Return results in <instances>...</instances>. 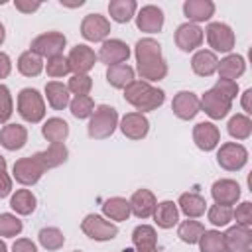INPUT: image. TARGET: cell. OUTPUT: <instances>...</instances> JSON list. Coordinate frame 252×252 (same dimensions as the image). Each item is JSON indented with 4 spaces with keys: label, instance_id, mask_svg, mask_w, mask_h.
<instances>
[{
    "label": "cell",
    "instance_id": "55",
    "mask_svg": "<svg viewBox=\"0 0 252 252\" xmlns=\"http://www.w3.org/2000/svg\"><path fill=\"white\" fill-rule=\"evenodd\" d=\"M2 41H4V26L0 24V43H2Z\"/></svg>",
    "mask_w": 252,
    "mask_h": 252
},
{
    "label": "cell",
    "instance_id": "12",
    "mask_svg": "<svg viewBox=\"0 0 252 252\" xmlns=\"http://www.w3.org/2000/svg\"><path fill=\"white\" fill-rule=\"evenodd\" d=\"M128 55H130V49L120 39H108V41H104L102 47H100V51H98V59L102 63L110 65V67L124 63L128 59Z\"/></svg>",
    "mask_w": 252,
    "mask_h": 252
},
{
    "label": "cell",
    "instance_id": "27",
    "mask_svg": "<svg viewBox=\"0 0 252 252\" xmlns=\"http://www.w3.org/2000/svg\"><path fill=\"white\" fill-rule=\"evenodd\" d=\"M45 94H47V102L55 110H61L69 104V89L57 81H51L45 85Z\"/></svg>",
    "mask_w": 252,
    "mask_h": 252
},
{
    "label": "cell",
    "instance_id": "21",
    "mask_svg": "<svg viewBox=\"0 0 252 252\" xmlns=\"http://www.w3.org/2000/svg\"><path fill=\"white\" fill-rule=\"evenodd\" d=\"M148 128H150V124H148L146 116H142L140 112H130L122 118V132H124V136H128L132 140L144 138L148 134Z\"/></svg>",
    "mask_w": 252,
    "mask_h": 252
},
{
    "label": "cell",
    "instance_id": "35",
    "mask_svg": "<svg viewBox=\"0 0 252 252\" xmlns=\"http://www.w3.org/2000/svg\"><path fill=\"white\" fill-rule=\"evenodd\" d=\"M132 240H134V244L138 246V250H140V252L156 250V232H154V228H152V226H146V224L138 226V228L134 230Z\"/></svg>",
    "mask_w": 252,
    "mask_h": 252
},
{
    "label": "cell",
    "instance_id": "39",
    "mask_svg": "<svg viewBox=\"0 0 252 252\" xmlns=\"http://www.w3.org/2000/svg\"><path fill=\"white\" fill-rule=\"evenodd\" d=\"M199 242H201V252H226L224 238L217 230H205Z\"/></svg>",
    "mask_w": 252,
    "mask_h": 252
},
{
    "label": "cell",
    "instance_id": "18",
    "mask_svg": "<svg viewBox=\"0 0 252 252\" xmlns=\"http://www.w3.org/2000/svg\"><path fill=\"white\" fill-rule=\"evenodd\" d=\"M240 197V187L232 179H220L213 185V199L217 205H234Z\"/></svg>",
    "mask_w": 252,
    "mask_h": 252
},
{
    "label": "cell",
    "instance_id": "43",
    "mask_svg": "<svg viewBox=\"0 0 252 252\" xmlns=\"http://www.w3.org/2000/svg\"><path fill=\"white\" fill-rule=\"evenodd\" d=\"M22 232V220H18L16 217L4 213L0 215V234L2 236H16Z\"/></svg>",
    "mask_w": 252,
    "mask_h": 252
},
{
    "label": "cell",
    "instance_id": "29",
    "mask_svg": "<svg viewBox=\"0 0 252 252\" xmlns=\"http://www.w3.org/2000/svg\"><path fill=\"white\" fill-rule=\"evenodd\" d=\"M35 159L41 163L43 169L45 167H55V165H59V163H63L67 159V150H65L63 144H51L49 150L35 154Z\"/></svg>",
    "mask_w": 252,
    "mask_h": 252
},
{
    "label": "cell",
    "instance_id": "54",
    "mask_svg": "<svg viewBox=\"0 0 252 252\" xmlns=\"http://www.w3.org/2000/svg\"><path fill=\"white\" fill-rule=\"evenodd\" d=\"M4 167H6V161H4V158L0 156V171H4Z\"/></svg>",
    "mask_w": 252,
    "mask_h": 252
},
{
    "label": "cell",
    "instance_id": "11",
    "mask_svg": "<svg viewBox=\"0 0 252 252\" xmlns=\"http://www.w3.org/2000/svg\"><path fill=\"white\" fill-rule=\"evenodd\" d=\"M175 43L181 51H193L203 43V30L197 24H181L175 32Z\"/></svg>",
    "mask_w": 252,
    "mask_h": 252
},
{
    "label": "cell",
    "instance_id": "49",
    "mask_svg": "<svg viewBox=\"0 0 252 252\" xmlns=\"http://www.w3.org/2000/svg\"><path fill=\"white\" fill-rule=\"evenodd\" d=\"M12 250H14V252H37V250H35V244H33L32 240H28V238L16 240Z\"/></svg>",
    "mask_w": 252,
    "mask_h": 252
},
{
    "label": "cell",
    "instance_id": "47",
    "mask_svg": "<svg viewBox=\"0 0 252 252\" xmlns=\"http://www.w3.org/2000/svg\"><path fill=\"white\" fill-rule=\"evenodd\" d=\"M12 114V98L4 85H0V122H6Z\"/></svg>",
    "mask_w": 252,
    "mask_h": 252
},
{
    "label": "cell",
    "instance_id": "13",
    "mask_svg": "<svg viewBox=\"0 0 252 252\" xmlns=\"http://www.w3.org/2000/svg\"><path fill=\"white\" fill-rule=\"evenodd\" d=\"M230 102H232V100H228L226 96H222V94H220L219 91H215V89L207 91L205 96H203V100H201L203 110H205L211 118H224V116L228 114V110H230Z\"/></svg>",
    "mask_w": 252,
    "mask_h": 252
},
{
    "label": "cell",
    "instance_id": "53",
    "mask_svg": "<svg viewBox=\"0 0 252 252\" xmlns=\"http://www.w3.org/2000/svg\"><path fill=\"white\" fill-rule=\"evenodd\" d=\"M250 96H252V91L248 89V91L242 94V106H244L246 112H252V108H250Z\"/></svg>",
    "mask_w": 252,
    "mask_h": 252
},
{
    "label": "cell",
    "instance_id": "40",
    "mask_svg": "<svg viewBox=\"0 0 252 252\" xmlns=\"http://www.w3.org/2000/svg\"><path fill=\"white\" fill-rule=\"evenodd\" d=\"M39 242L47 250H59L65 242V236L57 228H41L39 230Z\"/></svg>",
    "mask_w": 252,
    "mask_h": 252
},
{
    "label": "cell",
    "instance_id": "20",
    "mask_svg": "<svg viewBox=\"0 0 252 252\" xmlns=\"http://www.w3.org/2000/svg\"><path fill=\"white\" fill-rule=\"evenodd\" d=\"M130 209L138 219H148L156 211V199L148 189H140L130 199Z\"/></svg>",
    "mask_w": 252,
    "mask_h": 252
},
{
    "label": "cell",
    "instance_id": "56",
    "mask_svg": "<svg viewBox=\"0 0 252 252\" xmlns=\"http://www.w3.org/2000/svg\"><path fill=\"white\" fill-rule=\"evenodd\" d=\"M0 252H6V244L0 240Z\"/></svg>",
    "mask_w": 252,
    "mask_h": 252
},
{
    "label": "cell",
    "instance_id": "14",
    "mask_svg": "<svg viewBox=\"0 0 252 252\" xmlns=\"http://www.w3.org/2000/svg\"><path fill=\"white\" fill-rule=\"evenodd\" d=\"M41 173H43V167L35 159V156L33 158H24V159L16 161V165H14V177L24 185L35 183L41 177Z\"/></svg>",
    "mask_w": 252,
    "mask_h": 252
},
{
    "label": "cell",
    "instance_id": "36",
    "mask_svg": "<svg viewBox=\"0 0 252 252\" xmlns=\"http://www.w3.org/2000/svg\"><path fill=\"white\" fill-rule=\"evenodd\" d=\"M252 132V122L246 114H236L228 122V134L236 140H246Z\"/></svg>",
    "mask_w": 252,
    "mask_h": 252
},
{
    "label": "cell",
    "instance_id": "5",
    "mask_svg": "<svg viewBox=\"0 0 252 252\" xmlns=\"http://www.w3.org/2000/svg\"><path fill=\"white\" fill-rule=\"evenodd\" d=\"M217 161L220 167H224L228 171H236V169L244 167V163L248 161V152L244 146L228 142V144L220 146V150L217 154Z\"/></svg>",
    "mask_w": 252,
    "mask_h": 252
},
{
    "label": "cell",
    "instance_id": "58",
    "mask_svg": "<svg viewBox=\"0 0 252 252\" xmlns=\"http://www.w3.org/2000/svg\"><path fill=\"white\" fill-rule=\"evenodd\" d=\"M75 252H79V250H75Z\"/></svg>",
    "mask_w": 252,
    "mask_h": 252
},
{
    "label": "cell",
    "instance_id": "31",
    "mask_svg": "<svg viewBox=\"0 0 252 252\" xmlns=\"http://www.w3.org/2000/svg\"><path fill=\"white\" fill-rule=\"evenodd\" d=\"M154 217H156L158 226H161V228H171V226L177 222V207H175L171 201H163V203L156 205Z\"/></svg>",
    "mask_w": 252,
    "mask_h": 252
},
{
    "label": "cell",
    "instance_id": "3",
    "mask_svg": "<svg viewBox=\"0 0 252 252\" xmlns=\"http://www.w3.org/2000/svg\"><path fill=\"white\" fill-rule=\"evenodd\" d=\"M116 110L112 106H98L94 116L91 118L89 122V136L91 138H108L112 132H114V126H116Z\"/></svg>",
    "mask_w": 252,
    "mask_h": 252
},
{
    "label": "cell",
    "instance_id": "33",
    "mask_svg": "<svg viewBox=\"0 0 252 252\" xmlns=\"http://www.w3.org/2000/svg\"><path fill=\"white\" fill-rule=\"evenodd\" d=\"M67 134H69V126H67V122L61 120V118H51V120H47L45 126H43V136H45L51 144H61V142L67 138Z\"/></svg>",
    "mask_w": 252,
    "mask_h": 252
},
{
    "label": "cell",
    "instance_id": "9",
    "mask_svg": "<svg viewBox=\"0 0 252 252\" xmlns=\"http://www.w3.org/2000/svg\"><path fill=\"white\" fill-rule=\"evenodd\" d=\"M108 32H110V24L100 14H89L81 24V33L89 41H100L108 35Z\"/></svg>",
    "mask_w": 252,
    "mask_h": 252
},
{
    "label": "cell",
    "instance_id": "25",
    "mask_svg": "<svg viewBox=\"0 0 252 252\" xmlns=\"http://www.w3.org/2000/svg\"><path fill=\"white\" fill-rule=\"evenodd\" d=\"M106 81L116 87V89H126L132 81H134V71L132 67H128L126 63H120V65H112L108 67L106 71Z\"/></svg>",
    "mask_w": 252,
    "mask_h": 252
},
{
    "label": "cell",
    "instance_id": "16",
    "mask_svg": "<svg viewBox=\"0 0 252 252\" xmlns=\"http://www.w3.org/2000/svg\"><path fill=\"white\" fill-rule=\"evenodd\" d=\"M136 24L142 32H148V33H156L161 30L163 26V12L158 8V6H144L138 16H136Z\"/></svg>",
    "mask_w": 252,
    "mask_h": 252
},
{
    "label": "cell",
    "instance_id": "19",
    "mask_svg": "<svg viewBox=\"0 0 252 252\" xmlns=\"http://www.w3.org/2000/svg\"><path fill=\"white\" fill-rule=\"evenodd\" d=\"M193 140H195L197 148L209 152L219 144V128L211 122H199L193 130Z\"/></svg>",
    "mask_w": 252,
    "mask_h": 252
},
{
    "label": "cell",
    "instance_id": "4",
    "mask_svg": "<svg viewBox=\"0 0 252 252\" xmlns=\"http://www.w3.org/2000/svg\"><path fill=\"white\" fill-rule=\"evenodd\" d=\"M18 108H20V114L28 122H39L43 118V112H45L43 100H41V96H39V93L35 89H24L20 93Z\"/></svg>",
    "mask_w": 252,
    "mask_h": 252
},
{
    "label": "cell",
    "instance_id": "17",
    "mask_svg": "<svg viewBox=\"0 0 252 252\" xmlns=\"http://www.w3.org/2000/svg\"><path fill=\"white\" fill-rule=\"evenodd\" d=\"M199 106H201L199 98H197L193 93H187V91L177 93L175 98H173V102H171L173 112H175L179 118H183V120L193 118V116L199 112Z\"/></svg>",
    "mask_w": 252,
    "mask_h": 252
},
{
    "label": "cell",
    "instance_id": "1",
    "mask_svg": "<svg viewBox=\"0 0 252 252\" xmlns=\"http://www.w3.org/2000/svg\"><path fill=\"white\" fill-rule=\"evenodd\" d=\"M136 57H138V71L144 79L156 81L167 73V67L161 59V45L150 37L140 39L136 43Z\"/></svg>",
    "mask_w": 252,
    "mask_h": 252
},
{
    "label": "cell",
    "instance_id": "24",
    "mask_svg": "<svg viewBox=\"0 0 252 252\" xmlns=\"http://www.w3.org/2000/svg\"><path fill=\"white\" fill-rule=\"evenodd\" d=\"M26 138H28L26 128L20 124H8L0 132V142L6 150H20L26 144Z\"/></svg>",
    "mask_w": 252,
    "mask_h": 252
},
{
    "label": "cell",
    "instance_id": "6",
    "mask_svg": "<svg viewBox=\"0 0 252 252\" xmlns=\"http://www.w3.org/2000/svg\"><path fill=\"white\" fill-rule=\"evenodd\" d=\"M207 39H209V45L215 49V51H230L234 47V33L232 30L226 26V24H220V22H213L207 26Z\"/></svg>",
    "mask_w": 252,
    "mask_h": 252
},
{
    "label": "cell",
    "instance_id": "8",
    "mask_svg": "<svg viewBox=\"0 0 252 252\" xmlns=\"http://www.w3.org/2000/svg\"><path fill=\"white\" fill-rule=\"evenodd\" d=\"M224 238V248L226 252H250L252 246V232L250 226H232L226 230V234H222Z\"/></svg>",
    "mask_w": 252,
    "mask_h": 252
},
{
    "label": "cell",
    "instance_id": "23",
    "mask_svg": "<svg viewBox=\"0 0 252 252\" xmlns=\"http://www.w3.org/2000/svg\"><path fill=\"white\" fill-rule=\"evenodd\" d=\"M183 12L193 22H207L215 14V4L211 0H187L183 4Z\"/></svg>",
    "mask_w": 252,
    "mask_h": 252
},
{
    "label": "cell",
    "instance_id": "57",
    "mask_svg": "<svg viewBox=\"0 0 252 252\" xmlns=\"http://www.w3.org/2000/svg\"><path fill=\"white\" fill-rule=\"evenodd\" d=\"M150 252H156V250H150Z\"/></svg>",
    "mask_w": 252,
    "mask_h": 252
},
{
    "label": "cell",
    "instance_id": "48",
    "mask_svg": "<svg viewBox=\"0 0 252 252\" xmlns=\"http://www.w3.org/2000/svg\"><path fill=\"white\" fill-rule=\"evenodd\" d=\"M215 91H219L222 96H226L228 100H232L238 93V85L236 81H228V79H220L217 85H215Z\"/></svg>",
    "mask_w": 252,
    "mask_h": 252
},
{
    "label": "cell",
    "instance_id": "26",
    "mask_svg": "<svg viewBox=\"0 0 252 252\" xmlns=\"http://www.w3.org/2000/svg\"><path fill=\"white\" fill-rule=\"evenodd\" d=\"M244 69H246V65L240 55H228L217 67V71L220 73V79H228V81H234L236 77H240L244 73Z\"/></svg>",
    "mask_w": 252,
    "mask_h": 252
},
{
    "label": "cell",
    "instance_id": "28",
    "mask_svg": "<svg viewBox=\"0 0 252 252\" xmlns=\"http://www.w3.org/2000/svg\"><path fill=\"white\" fill-rule=\"evenodd\" d=\"M136 2L134 0H112L108 4V12H110V18L118 24H124V22H130L134 12H136Z\"/></svg>",
    "mask_w": 252,
    "mask_h": 252
},
{
    "label": "cell",
    "instance_id": "46",
    "mask_svg": "<svg viewBox=\"0 0 252 252\" xmlns=\"http://www.w3.org/2000/svg\"><path fill=\"white\" fill-rule=\"evenodd\" d=\"M232 217L236 219L240 226H250L252 224V203L244 201L242 205H238L236 211H232Z\"/></svg>",
    "mask_w": 252,
    "mask_h": 252
},
{
    "label": "cell",
    "instance_id": "52",
    "mask_svg": "<svg viewBox=\"0 0 252 252\" xmlns=\"http://www.w3.org/2000/svg\"><path fill=\"white\" fill-rule=\"evenodd\" d=\"M14 6H16L18 10H22V12H35V10L39 8L37 2H22V0H16Z\"/></svg>",
    "mask_w": 252,
    "mask_h": 252
},
{
    "label": "cell",
    "instance_id": "44",
    "mask_svg": "<svg viewBox=\"0 0 252 252\" xmlns=\"http://www.w3.org/2000/svg\"><path fill=\"white\" fill-rule=\"evenodd\" d=\"M71 71L69 67V61L63 57V55H55V57H49L47 61V75L51 77H63Z\"/></svg>",
    "mask_w": 252,
    "mask_h": 252
},
{
    "label": "cell",
    "instance_id": "38",
    "mask_svg": "<svg viewBox=\"0 0 252 252\" xmlns=\"http://www.w3.org/2000/svg\"><path fill=\"white\" fill-rule=\"evenodd\" d=\"M203 232H205V226H203L199 220H185V222H181V226H179V230H177L179 238H181L183 242H187V244L199 242V238L203 236Z\"/></svg>",
    "mask_w": 252,
    "mask_h": 252
},
{
    "label": "cell",
    "instance_id": "2",
    "mask_svg": "<svg viewBox=\"0 0 252 252\" xmlns=\"http://www.w3.org/2000/svg\"><path fill=\"white\" fill-rule=\"evenodd\" d=\"M124 98L130 104H134L138 110H154L156 106H159L163 102V91L152 89L144 81H132L126 87Z\"/></svg>",
    "mask_w": 252,
    "mask_h": 252
},
{
    "label": "cell",
    "instance_id": "15",
    "mask_svg": "<svg viewBox=\"0 0 252 252\" xmlns=\"http://www.w3.org/2000/svg\"><path fill=\"white\" fill-rule=\"evenodd\" d=\"M94 59H96L94 51L87 45H75L67 57L69 67L75 71V75H85L94 65Z\"/></svg>",
    "mask_w": 252,
    "mask_h": 252
},
{
    "label": "cell",
    "instance_id": "37",
    "mask_svg": "<svg viewBox=\"0 0 252 252\" xmlns=\"http://www.w3.org/2000/svg\"><path fill=\"white\" fill-rule=\"evenodd\" d=\"M102 209H104V213H106L110 219H114V220H124V219H128V215H130V203H128L126 199H120V197L108 199V201L102 205Z\"/></svg>",
    "mask_w": 252,
    "mask_h": 252
},
{
    "label": "cell",
    "instance_id": "7",
    "mask_svg": "<svg viewBox=\"0 0 252 252\" xmlns=\"http://www.w3.org/2000/svg\"><path fill=\"white\" fill-rule=\"evenodd\" d=\"M65 47V35L59 32H47L37 35L32 41V51L37 55H47V57H55L59 55V51Z\"/></svg>",
    "mask_w": 252,
    "mask_h": 252
},
{
    "label": "cell",
    "instance_id": "22",
    "mask_svg": "<svg viewBox=\"0 0 252 252\" xmlns=\"http://www.w3.org/2000/svg\"><path fill=\"white\" fill-rule=\"evenodd\" d=\"M191 67H193V71H195L199 77H211V75L217 71V67H219V59H217V55H215L213 51L201 49V51H197V53L193 55Z\"/></svg>",
    "mask_w": 252,
    "mask_h": 252
},
{
    "label": "cell",
    "instance_id": "51",
    "mask_svg": "<svg viewBox=\"0 0 252 252\" xmlns=\"http://www.w3.org/2000/svg\"><path fill=\"white\" fill-rule=\"evenodd\" d=\"M10 73V57L6 53H0V79L8 77Z\"/></svg>",
    "mask_w": 252,
    "mask_h": 252
},
{
    "label": "cell",
    "instance_id": "45",
    "mask_svg": "<svg viewBox=\"0 0 252 252\" xmlns=\"http://www.w3.org/2000/svg\"><path fill=\"white\" fill-rule=\"evenodd\" d=\"M91 77H87V75H73L71 79H69V91H73L77 96H83V94H87L89 91H91Z\"/></svg>",
    "mask_w": 252,
    "mask_h": 252
},
{
    "label": "cell",
    "instance_id": "42",
    "mask_svg": "<svg viewBox=\"0 0 252 252\" xmlns=\"http://www.w3.org/2000/svg\"><path fill=\"white\" fill-rule=\"evenodd\" d=\"M209 220L215 226H226L232 220V209L228 205H213L209 209Z\"/></svg>",
    "mask_w": 252,
    "mask_h": 252
},
{
    "label": "cell",
    "instance_id": "34",
    "mask_svg": "<svg viewBox=\"0 0 252 252\" xmlns=\"http://www.w3.org/2000/svg\"><path fill=\"white\" fill-rule=\"evenodd\" d=\"M10 207H12L16 213H20V215H30V213H33V209H35V197L32 195V191L20 189V191H16V195L12 197Z\"/></svg>",
    "mask_w": 252,
    "mask_h": 252
},
{
    "label": "cell",
    "instance_id": "10",
    "mask_svg": "<svg viewBox=\"0 0 252 252\" xmlns=\"http://www.w3.org/2000/svg\"><path fill=\"white\" fill-rule=\"evenodd\" d=\"M83 230L94 240H110L118 232L116 224H112V222H108V220H104L96 215H89L83 220Z\"/></svg>",
    "mask_w": 252,
    "mask_h": 252
},
{
    "label": "cell",
    "instance_id": "32",
    "mask_svg": "<svg viewBox=\"0 0 252 252\" xmlns=\"http://www.w3.org/2000/svg\"><path fill=\"white\" fill-rule=\"evenodd\" d=\"M18 69H20V73L26 75V77H35V75H39L41 69H43L41 57L30 49V51H26V53L20 55V59H18Z\"/></svg>",
    "mask_w": 252,
    "mask_h": 252
},
{
    "label": "cell",
    "instance_id": "41",
    "mask_svg": "<svg viewBox=\"0 0 252 252\" xmlns=\"http://www.w3.org/2000/svg\"><path fill=\"white\" fill-rule=\"evenodd\" d=\"M93 110H94V102H93V98L87 96V94L75 96L73 102H71V112H73L75 118H87V116L93 114Z\"/></svg>",
    "mask_w": 252,
    "mask_h": 252
},
{
    "label": "cell",
    "instance_id": "30",
    "mask_svg": "<svg viewBox=\"0 0 252 252\" xmlns=\"http://www.w3.org/2000/svg\"><path fill=\"white\" fill-rule=\"evenodd\" d=\"M179 205H181V211L187 215V217H201L207 209V203L201 195L197 193H183L179 197Z\"/></svg>",
    "mask_w": 252,
    "mask_h": 252
},
{
    "label": "cell",
    "instance_id": "50",
    "mask_svg": "<svg viewBox=\"0 0 252 252\" xmlns=\"http://www.w3.org/2000/svg\"><path fill=\"white\" fill-rule=\"evenodd\" d=\"M10 187H12V183H10L8 175H6L4 171H0V199L10 193Z\"/></svg>",
    "mask_w": 252,
    "mask_h": 252
}]
</instances>
